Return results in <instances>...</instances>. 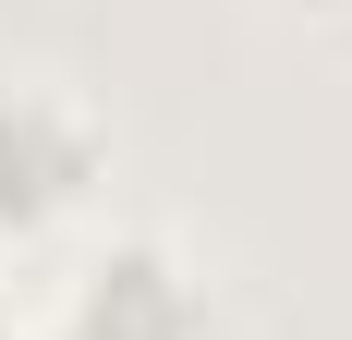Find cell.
Here are the masks:
<instances>
[{
	"instance_id": "6da1fadb",
	"label": "cell",
	"mask_w": 352,
	"mask_h": 340,
	"mask_svg": "<svg viewBox=\"0 0 352 340\" xmlns=\"http://www.w3.org/2000/svg\"><path fill=\"white\" fill-rule=\"evenodd\" d=\"M195 316H207V279L182 268V243L170 231H122V243H98L73 268L49 340H195Z\"/></svg>"
},
{
	"instance_id": "7a4b0ae2",
	"label": "cell",
	"mask_w": 352,
	"mask_h": 340,
	"mask_svg": "<svg viewBox=\"0 0 352 340\" xmlns=\"http://www.w3.org/2000/svg\"><path fill=\"white\" fill-rule=\"evenodd\" d=\"M98 158H109V134L61 85H0V231H36V219L85 206Z\"/></svg>"
},
{
	"instance_id": "3957f363",
	"label": "cell",
	"mask_w": 352,
	"mask_h": 340,
	"mask_svg": "<svg viewBox=\"0 0 352 340\" xmlns=\"http://www.w3.org/2000/svg\"><path fill=\"white\" fill-rule=\"evenodd\" d=\"M0 340H12V328H0Z\"/></svg>"
}]
</instances>
